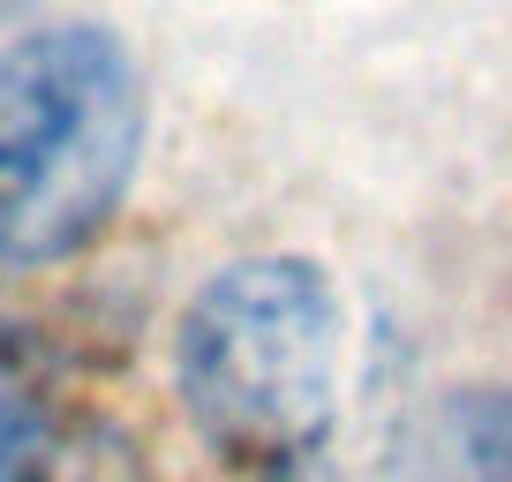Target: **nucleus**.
Instances as JSON below:
<instances>
[{
	"label": "nucleus",
	"mask_w": 512,
	"mask_h": 482,
	"mask_svg": "<svg viewBox=\"0 0 512 482\" xmlns=\"http://www.w3.org/2000/svg\"><path fill=\"white\" fill-rule=\"evenodd\" d=\"M347 309L309 257H241L174 332L189 430L234 482H317L339 430Z\"/></svg>",
	"instance_id": "nucleus-1"
},
{
	"label": "nucleus",
	"mask_w": 512,
	"mask_h": 482,
	"mask_svg": "<svg viewBox=\"0 0 512 482\" xmlns=\"http://www.w3.org/2000/svg\"><path fill=\"white\" fill-rule=\"evenodd\" d=\"M144 159V83L113 31L53 23L0 46V279L46 272L121 211Z\"/></svg>",
	"instance_id": "nucleus-2"
},
{
	"label": "nucleus",
	"mask_w": 512,
	"mask_h": 482,
	"mask_svg": "<svg viewBox=\"0 0 512 482\" xmlns=\"http://www.w3.org/2000/svg\"><path fill=\"white\" fill-rule=\"evenodd\" d=\"M53 467V400L38 362L0 339V482H46Z\"/></svg>",
	"instance_id": "nucleus-3"
},
{
	"label": "nucleus",
	"mask_w": 512,
	"mask_h": 482,
	"mask_svg": "<svg viewBox=\"0 0 512 482\" xmlns=\"http://www.w3.org/2000/svg\"><path fill=\"white\" fill-rule=\"evenodd\" d=\"M452 452H460V482H512V385L467 392L452 407Z\"/></svg>",
	"instance_id": "nucleus-4"
}]
</instances>
